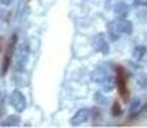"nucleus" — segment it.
Here are the masks:
<instances>
[{"label":"nucleus","mask_w":147,"mask_h":128,"mask_svg":"<svg viewBox=\"0 0 147 128\" xmlns=\"http://www.w3.org/2000/svg\"><path fill=\"white\" fill-rule=\"evenodd\" d=\"M21 123V118L18 115H9L7 118H4L0 122L1 127H17Z\"/></svg>","instance_id":"8"},{"label":"nucleus","mask_w":147,"mask_h":128,"mask_svg":"<svg viewBox=\"0 0 147 128\" xmlns=\"http://www.w3.org/2000/svg\"><path fill=\"white\" fill-rule=\"evenodd\" d=\"M92 45H93L94 50L98 51V53L107 54L110 51L109 42H107V40L105 38L103 35H97L96 37L93 38V41H92Z\"/></svg>","instance_id":"6"},{"label":"nucleus","mask_w":147,"mask_h":128,"mask_svg":"<svg viewBox=\"0 0 147 128\" xmlns=\"http://www.w3.org/2000/svg\"><path fill=\"white\" fill-rule=\"evenodd\" d=\"M90 115H92V113L89 109H80V110H78L74 114L70 123H71V126H74V127L80 126V124L85 123V122L90 118Z\"/></svg>","instance_id":"5"},{"label":"nucleus","mask_w":147,"mask_h":128,"mask_svg":"<svg viewBox=\"0 0 147 128\" xmlns=\"http://www.w3.org/2000/svg\"><path fill=\"white\" fill-rule=\"evenodd\" d=\"M141 106H142V101H141V99H138V97L133 99L132 103H130V106H129V113L130 114L138 113V111L141 110Z\"/></svg>","instance_id":"9"},{"label":"nucleus","mask_w":147,"mask_h":128,"mask_svg":"<svg viewBox=\"0 0 147 128\" xmlns=\"http://www.w3.org/2000/svg\"><path fill=\"white\" fill-rule=\"evenodd\" d=\"M115 14H116L117 17H120V18L125 17V15L128 14V7H127V4H124V3H119V4L115 7Z\"/></svg>","instance_id":"10"},{"label":"nucleus","mask_w":147,"mask_h":128,"mask_svg":"<svg viewBox=\"0 0 147 128\" xmlns=\"http://www.w3.org/2000/svg\"><path fill=\"white\" fill-rule=\"evenodd\" d=\"M93 80L96 81V83H99L102 86V88L105 91H107V92L114 90L115 83H116V80L103 69H99V70L97 69L93 74Z\"/></svg>","instance_id":"3"},{"label":"nucleus","mask_w":147,"mask_h":128,"mask_svg":"<svg viewBox=\"0 0 147 128\" xmlns=\"http://www.w3.org/2000/svg\"><path fill=\"white\" fill-rule=\"evenodd\" d=\"M116 83H117V87H119V91H120V94H121V96L124 99H127L128 97V90H127V82H125V77H124V73H123V69H119Z\"/></svg>","instance_id":"7"},{"label":"nucleus","mask_w":147,"mask_h":128,"mask_svg":"<svg viewBox=\"0 0 147 128\" xmlns=\"http://www.w3.org/2000/svg\"><path fill=\"white\" fill-rule=\"evenodd\" d=\"M10 105L13 106V109L17 113H22L26 109L27 103H26V99L23 96V94L20 90H14L12 92V95H10Z\"/></svg>","instance_id":"4"},{"label":"nucleus","mask_w":147,"mask_h":128,"mask_svg":"<svg viewBox=\"0 0 147 128\" xmlns=\"http://www.w3.org/2000/svg\"><path fill=\"white\" fill-rule=\"evenodd\" d=\"M146 46H143V45H140V46H137V48L133 50V58L134 59H137V60H140V59H142L143 56H145V54H146Z\"/></svg>","instance_id":"11"},{"label":"nucleus","mask_w":147,"mask_h":128,"mask_svg":"<svg viewBox=\"0 0 147 128\" xmlns=\"http://www.w3.org/2000/svg\"><path fill=\"white\" fill-rule=\"evenodd\" d=\"M109 30H110L109 32H110V35H111V38L116 40L120 35H130L133 31V26L129 21L124 19V18H120L119 21H116V22L110 25Z\"/></svg>","instance_id":"1"},{"label":"nucleus","mask_w":147,"mask_h":128,"mask_svg":"<svg viewBox=\"0 0 147 128\" xmlns=\"http://www.w3.org/2000/svg\"><path fill=\"white\" fill-rule=\"evenodd\" d=\"M112 114H114L115 117L119 115V114H121V108L119 106V104L115 103L114 105H112Z\"/></svg>","instance_id":"12"},{"label":"nucleus","mask_w":147,"mask_h":128,"mask_svg":"<svg viewBox=\"0 0 147 128\" xmlns=\"http://www.w3.org/2000/svg\"><path fill=\"white\" fill-rule=\"evenodd\" d=\"M16 53V62H14V69L16 72L21 73L25 70L26 65L28 62V54H30V46L27 42H23L20 45Z\"/></svg>","instance_id":"2"},{"label":"nucleus","mask_w":147,"mask_h":128,"mask_svg":"<svg viewBox=\"0 0 147 128\" xmlns=\"http://www.w3.org/2000/svg\"><path fill=\"white\" fill-rule=\"evenodd\" d=\"M12 1L13 0H0V4L4 5V7H8V5L12 4Z\"/></svg>","instance_id":"13"}]
</instances>
